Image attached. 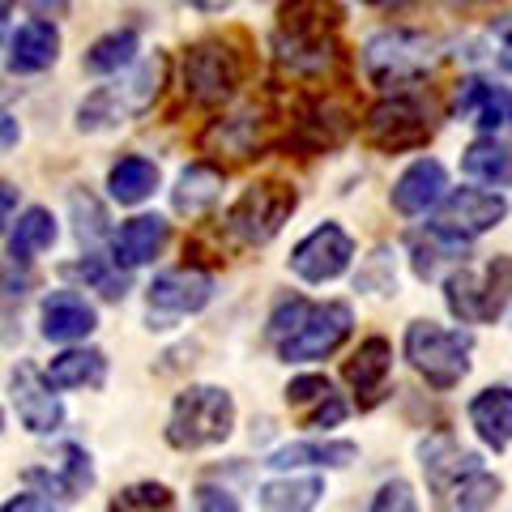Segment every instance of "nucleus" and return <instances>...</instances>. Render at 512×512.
<instances>
[{
    "label": "nucleus",
    "instance_id": "f257e3e1",
    "mask_svg": "<svg viewBox=\"0 0 512 512\" xmlns=\"http://www.w3.org/2000/svg\"><path fill=\"white\" fill-rule=\"evenodd\" d=\"M338 22L342 13L329 0H286L278 9L274 56L291 77H325L338 64Z\"/></svg>",
    "mask_w": 512,
    "mask_h": 512
},
{
    "label": "nucleus",
    "instance_id": "f03ea898",
    "mask_svg": "<svg viewBox=\"0 0 512 512\" xmlns=\"http://www.w3.org/2000/svg\"><path fill=\"white\" fill-rule=\"evenodd\" d=\"M444 303L461 325H487L512 303V256H491L483 265L461 261L444 278Z\"/></svg>",
    "mask_w": 512,
    "mask_h": 512
},
{
    "label": "nucleus",
    "instance_id": "7ed1b4c3",
    "mask_svg": "<svg viewBox=\"0 0 512 512\" xmlns=\"http://www.w3.org/2000/svg\"><path fill=\"white\" fill-rule=\"evenodd\" d=\"M235 431V402L218 384H192L175 397L171 419H167V444L180 453L214 448Z\"/></svg>",
    "mask_w": 512,
    "mask_h": 512
},
{
    "label": "nucleus",
    "instance_id": "20e7f679",
    "mask_svg": "<svg viewBox=\"0 0 512 512\" xmlns=\"http://www.w3.org/2000/svg\"><path fill=\"white\" fill-rule=\"evenodd\" d=\"M474 338L466 329H444L436 320H410L406 325V359L431 389H457L470 376Z\"/></svg>",
    "mask_w": 512,
    "mask_h": 512
},
{
    "label": "nucleus",
    "instance_id": "39448f33",
    "mask_svg": "<svg viewBox=\"0 0 512 512\" xmlns=\"http://www.w3.org/2000/svg\"><path fill=\"white\" fill-rule=\"evenodd\" d=\"M431 39L419 30H380V35L367 39L363 47V73L372 77L380 90H397L410 86L431 69Z\"/></svg>",
    "mask_w": 512,
    "mask_h": 512
},
{
    "label": "nucleus",
    "instance_id": "423d86ee",
    "mask_svg": "<svg viewBox=\"0 0 512 512\" xmlns=\"http://www.w3.org/2000/svg\"><path fill=\"white\" fill-rule=\"evenodd\" d=\"M295 205H299V192L291 184H278V180L252 184V188L239 192V201L227 210V231L239 239V244L261 248L286 227V218L295 214Z\"/></svg>",
    "mask_w": 512,
    "mask_h": 512
},
{
    "label": "nucleus",
    "instance_id": "0eeeda50",
    "mask_svg": "<svg viewBox=\"0 0 512 512\" xmlns=\"http://www.w3.org/2000/svg\"><path fill=\"white\" fill-rule=\"evenodd\" d=\"M244 82V60L222 39H201L184 52V94L197 107H222Z\"/></svg>",
    "mask_w": 512,
    "mask_h": 512
},
{
    "label": "nucleus",
    "instance_id": "6e6552de",
    "mask_svg": "<svg viewBox=\"0 0 512 512\" xmlns=\"http://www.w3.org/2000/svg\"><path fill=\"white\" fill-rule=\"evenodd\" d=\"M214 295V278L201 269H167L146 286L150 329H175L184 316H197Z\"/></svg>",
    "mask_w": 512,
    "mask_h": 512
},
{
    "label": "nucleus",
    "instance_id": "1a4fd4ad",
    "mask_svg": "<svg viewBox=\"0 0 512 512\" xmlns=\"http://www.w3.org/2000/svg\"><path fill=\"white\" fill-rule=\"evenodd\" d=\"M350 329H355V312H350V303H342V299L312 303L308 320H303L291 338L278 346V355L286 363H316V359L333 355V350L350 338Z\"/></svg>",
    "mask_w": 512,
    "mask_h": 512
},
{
    "label": "nucleus",
    "instance_id": "9d476101",
    "mask_svg": "<svg viewBox=\"0 0 512 512\" xmlns=\"http://www.w3.org/2000/svg\"><path fill=\"white\" fill-rule=\"evenodd\" d=\"M350 261H355V239H350L338 222H325V227H316L312 235H303L295 244L291 274L308 286H320V282L342 278Z\"/></svg>",
    "mask_w": 512,
    "mask_h": 512
},
{
    "label": "nucleus",
    "instance_id": "9b49d317",
    "mask_svg": "<svg viewBox=\"0 0 512 512\" xmlns=\"http://www.w3.org/2000/svg\"><path fill=\"white\" fill-rule=\"evenodd\" d=\"M363 141L384 154H402V150H423L431 141V124L410 99H384L367 111L363 120Z\"/></svg>",
    "mask_w": 512,
    "mask_h": 512
},
{
    "label": "nucleus",
    "instance_id": "f8f14e48",
    "mask_svg": "<svg viewBox=\"0 0 512 512\" xmlns=\"http://www.w3.org/2000/svg\"><path fill=\"white\" fill-rule=\"evenodd\" d=\"M508 218V201L500 192H487V188H453L444 192L440 201V214H436V227L448 235H461V239H474V235H487L491 227H500Z\"/></svg>",
    "mask_w": 512,
    "mask_h": 512
},
{
    "label": "nucleus",
    "instance_id": "ddd939ff",
    "mask_svg": "<svg viewBox=\"0 0 512 512\" xmlns=\"http://www.w3.org/2000/svg\"><path fill=\"white\" fill-rule=\"evenodd\" d=\"M9 389H13V410H18V419L30 436H52L64 419V410L52 393V380L39 376L30 363H18L9 376Z\"/></svg>",
    "mask_w": 512,
    "mask_h": 512
},
{
    "label": "nucleus",
    "instance_id": "4468645a",
    "mask_svg": "<svg viewBox=\"0 0 512 512\" xmlns=\"http://www.w3.org/2000/svg\"><path fill=\"white\" fill-rule=\"evenodd\" d=\"M444 192H448L444 163H436V158H414V163L397 175L389 201H393V210L402 218H423L444 201Z\"/></svg>",
    "mask_w": 512,
    "mask_h": 512
},
{
    "label": "nucleus",
    "instance_id": "2eb2a0df",
    "mask_svg": "<svg viewBox=\"0 0 512 512\" xmlns=\"http://www.w3.org/2000/svg\"><path fill=\"white\" fill-rule=\"evenodd\" d=\"M350 111H342L338 103H329V99H308L299 111V120H295V133L286 137V146H299V150H308V154H320V150H333V146H342V141L350 137Z\"/></svg>",
    "mask_w": 512,
    "mask_h": 512
},
{
    "label": "nucleus",
    "instance_id": "dca6fc26",
    "mask_svg": "<svg viewBox=\"0 0 512 512\" xmlns=\"http://www.w3.org/2000/svg\"><path fill=\"white\" fill-rule=\"evenodd\" d=\"M419 466L427 474V487L436 495H448L461 483V478L483 466V461H478L474 453H466V448L448 436V431H436V436H427L419 444Z\"/></svg>",
    "mask_w": 512,
    "mask_h": 512
},
{
    "label": "nucleus",
    "instance_id": "f3484780",
    "mask_svg": "<svg viewBox=\"0 0 512 512\" xmlns=\"http://www.w3.org/2000/svg\"><path fill=\"white\" fill-rule=\"evenodd\" d=\"M39 320H43L47 342H82L94 333V325H99V312H94L77 291H52L43 299Z\"/></svg>",
    "mask_w": 512,
    "mask_h": 512
},
{
    "label": "nucleus",
    "instance_id": "a211bd4d",
    "mask_svg": "<svg viewBox=\"0 0 512 512\" xmlns=\"http://www.w3.org/2000/svg\"><path fill=\"white\" fill-rule=\"evenodd\" d=\"M167 218H158V214H137V218H128L124 227L116 231V239H111V252H116V261L124 269H137V265H146L154 261L158 252L167 248Z\"/></svg>",
    "mask_w": 512,
    "mask_h": 512
},
{
    "label": "nucleus",
    "instance_id": "6ab92c4d",
    "mask_svg": "<svg viewBox=\"0 0 512 512\" xmlns=\"http://www.w3.org/2000/svg\"><path fill=\"white\" fill-rule=\"evenodd\" d=\"M470 427L478 431V440L495 453H504L512 444V389L508 384H491L470 402Z\"/></svg>",
    "mask_w": 512,
    "mask_h": 512
},
{
    "label": "nucleus",
    "instance_id": "aec40b11",
    "mask_svg": "<svg viewBox=\"0 0 512 512\" xmlns=\"http://www.w3.org/2000/svg\"><path fill=\"white\" fill-rule=\"evenodd\" d=\"M60 56V30L52 22H26L9 39V69L13 73H43Z\"/></svg>",
    "mask_w": 512,
    "mask_h": 512
},
{
    "label": "nucleus",
    "instance_id": "412c9836",
    "mask_svg": "<svg viewBox=\"0 0 512 512\" xmlns=\"http://www.w3.org/2000/svg\"><path fill=\"white\" fill-rule=\"evenodd\" d=\"M389 372H393V346L384 338L359 342V350L346 359V384L363 397V402H376L384 380H389Z\"/></svg>",
    "mask_w": 512,
    "mask_h": 512
},
{
    "label": "nucleus",
    "instance_id": "4be33fe9",
    "mask_svg": "<svg viewBox=\"0 0 512 512\" xmlns=\"http://www.w3.org/2000/svg\"><path fill=\"white\" fill-rule=\"evenodd\" d=\"M466 244L470 239L440 231L436 222L427 227V235H410V261H414V278L419 282H436L440 265H461L466 261Z\"/></svg>",
    "mask_w": 512,
    "mask_h": 512
},
{
    "label": "nucleus",
    "instance_id": "5701e85b",
    "mask_svg": "<svg viewBox=\"0 0 512 512\" xmlns=\"http://www.w3.org/2000/svg\"><path fill=\"white\" fill-rule=\"evenodd\" d=\"M359 457V444L350 440H299V444H286L278 448L265 466L274 470H299V466H329V470H342Z\"/></svg>",
    "mask_w": 512,
    "mask_h": 512
},
{
    "label": "nucleus",
    "instance_id": "b1692460",
    "mask_svg": "<svg viewBox=\"0 0 512 512\" xmlns=\"http://www.w3.org/2000/svg\"><path fill=\"white\" fill-rule=\"evenodd\" d=\"M52 380V389H99L107 380V355L103 350H64V355L52 359V367L43 372Z\"/></svg>",
    "mask_w": 512,
    "mask_h": 512
},
{
    "label": "nucleus",
    "instance_id": "393cba45",
    "mask_svg": "<svg viewBox=\"0 0 512 512\" xmlns=\"http://www.w3.org/2000/svg\"><path fill=\"white\" fill-rule=\"evenodd\" d=\"M461 171L487 188H512V146L495 137H478L461 154Z\"/></svg>",
    "mask_w": 512,
    "mask_h": 512
},
{
    "label": "nucleus",
    "instance_id": "a878e982",
    "mask_svg": "<svg viewBox=\"0 0 512 512\" xmlns=\"http://www.w3.org/2000/svg\"><path fill=\"white\" fill-rule=\"evenodd\" d=\"M218 192H222V171L210 167V163H192V167L180 171V180H175L171 205H175V214L197 218L218 201Z\"/></svg>",
    "mask_w": 512,
    "mask_h": 512
},
{
    "label": "nucleus",
    "instance_id": "bb28decb",
    "mask_svg": "<svg viewBox=\"0 0 512 512\" xmlns=\"http://www.w3.org/2000/svg\"><path fill=\"white\" fill-rule=\"evenodd\" d=\"M163 82H167V60L154 56V60H141L124 86H111V94H116V103L124 111V120L146 116V111L154 107V99H158V90H163Z\"/></svg>",
    "mask_w": 512,
    "mask_h": 512
},
{
    "label": "nucleus",
    "instance_id": "cd10ccee",
    "mask_svg": "<svg viewBox=\"0 0 512 512\" xmlns=\"http://www.w3.org/2000/svg\"><path fill=\"white\" fill-rule=\"evenodd\" d=\"M56 239H60V227H56L52 210H43V205H30V210L18 218V227L9 231V256H13V265L35 261V256L52 248Z\"/></svg>",
    "mask_w": 512,
    "mask_h": 512
},
{
    "label": "nucleus",
    "instance_id": "c85d7f7f",
    "mask_svg": "<svg viewBox=\"0 0 512 512\" xmlns=\"http://www.w3.org/2000/svg\"><path fill=\"white\" fill-rule=\"evenodd\" d=\"M154 188H158V167L141 154H128L107 171V192H111V201H120V205L150 201Z\"/></svg>",
    "mask_w": 512,
    "mask_h": 512
},
{
    "label": "nucleus",
    "instance_id": "c756f323",
    "mask_svg": "<svg viewBox=\"0 0 512 512\" xmlns=\"http://www.w3.org/2000/svg\"><path fill=\"white\" fill-rule=\"evenodd\" d=\"M261 146V120L252 116H231V120H214L210 128L201 133V150H218V154H235V158H248Z\"/></svg>",
    "mask_w": 512,
    "mask_h": 512
},
{
    "label": "nucleus",
    "instance_id": "7c9ffc66",
    "mask_svg": "<svg viewBox=\"0 0 512 512\" xmlns=\"http://www.w3.org/2000/svg\"><path fill=\"white\" fill-rule=\"evenodd\" d=\"M26 478H43L47 491H56L64 495V500H77L90 483H94V466H90V453L82 444H64V453H60V466L56 474H43V470H30Z\"/></svg>",
    "mask_w": 512,
    "mask_h": 512
},
{
    "label": "nucleus",
    "instance_id": "2f4dec72",
    "mask_svg": "<svg viewBox=\"0 0 512 512\" xmlns=\"http://www.w3.org/2000/svg\"><path fill=\"white\" fill-rule=\"evenodd\" d=\"M457 120H470L478 128H487V133H495V128L504 124L500 90L487 86V82H478V77H470V82L461 86V94H457Z\"/></svg>",
    "mask_w": 512,
    "mask_h": 512
},
{
    "label": "nucleus",
    "instance_id": "473e14b6",
    "mask_svg": "<svg viewBox=\"0 0 512 512\" xmlns=\"http://www.w3.org/2000/svg\"><path fill=\"white\" fill-rule=\"evenodd\" d=\"M137 60V30H111V35L94 39L86 52V73H120Z\"/></svg>",
    "mask_w": 512,
    "mask_h": 512
},
{
    "label": "nucleus",
    "instance_id": "72a5a7b5",
    "mask_svg": "<svg viewBox=\"0 0 512 512\" xmlns=\"http://www.w3.org/2000/svg\"><path fill=\"white\" fill-rule=\"evenodd\" d=\"M256 495H261V508L269 512H303L325 495V483L320 478H282V483H265Z\"/></svg>",
    "mask_w": 512,
    "mask_h": 512
},
{
    "label": "nucleus",
    "instance_id": "f704fd0d",
    "mask_svg": "<svg viewBox=\"0 0 512 512\" xmlns=\"http://www.w3.org/2000/svg\"><path fill=\"white\" fill-rule=\"evenodd\" d=\"M500 491H504L500 478L478 466L474 474H466L453 491H448V504H453V508H491L495 500H500Z\"/></svg>",
    "mask_w": 512,
    "mask_h": 512
},
{
    "label": "nucleus",
    "instance_id": "c9c22d12",
    "mask_svg": "<svg viewBox=\"0 0 512 512\" xmlns=\"http://www.w3.org/2000/svg\"><path fill=\"white\" fill-rule=\"evenodd\" d=\"M359 291H372V295H393L397 291V265H393V252L389 248H376L367 256V265L359 269L355 278Z\"/></svg>",
    "mask_w": 512,
    "mask_h": 512
},
{
    "label": "nucleus",
    "instance_id": "e433bc0d",
    "mask_svg": "<svg viewBox=\"0 0 512 512\" xmlns=\"http://www.w3.org/2000/svg\"><path fill=\"white\" fill-rule=\"evenodd\" d=\"M111 508H124V512H146V508H175V495L171 487L163 483H133V487H124L116 500H111Z\"/></svg>",
    "mask_w": 512,
    "mask_h": 512
},
{
    "label": "nucleus",
    "instance_id": "4c0bfd02",
    "mask_svg": "<svg viewBox=\"0 0 512 512\" xmlns=\"http://www.w3.org/2000/svg\"><path fill=\"white\" fill-rule=\"evenodd\" d=\"M77 274H82L86 282H94L99 291L107 295V299H124V291H128V274L120 269V261H103V256H86L82 265H77Z\"/></svg>",
    "mask_w": 512,
    "mask_h": 512
},
{
    "label": "nucleus",
    "instance_id": "58836bf2",
    "mask_svg": "<svg viewBox=\"0 0 512 512\" xmlns=\"http://www.w3.org/2000/svg\"><path fill=\"white\" fill-rule=\"evenodd\" d=\"M73 218H77V239H82V244L94 248L107 235V214H103V205L94 201V197L73 192Z\"/></svg>",
    "mask_w": 512,
    "mask_h": 512
},
{
    "label": "nucleus",
    "instance_id": "ea45409f",
    "mask_svg": "<svg viewBox=\"0 0 512 512\" xmlns=\"http://www.w3.org/2000/svg\"><path fill=\"white\" fill-rule=\"evenodd\" d=\"M308 312H312V303H308V299H286V303H278V312L269 316V329H265V333H269V342L282 346V342L303 325V320H308Z\"/></svg>",
    "mask_w": 512,
    "mask_h": 512
},
{
    "label": "nucleus",
    "instance_id": "a19ab883",
    "mask_svg": "<svg viewBox=\"0 0 512 512\" xmlns=\"http://www.w3.org/2000/svg\"><path fill=\"white\" fill-rule=\"evenodd\" d=\"M325 393H333L329 376H295L291 384H286V402L291 406H308V402H320Z\"/></svg>",
    "mask_w": 512,
    "mask_h": 512
},
{
    "label": "nucleus",
    "instance_id": "79ce46f5",
    "mask_svg": "<svg viewBox=\"0 0 512 512\" xmlns=\"http://www.w3.org/2000/svg\"><path fill=\"white\" fill-rule=\"evenodd\" d=\"M346 419V402L338 393H325L316 402V410L308 414V419H303V427H312V431H329V427H338Z\"/></svg>",
    "mask_w": 512,
    "mask_h": 512
},
{
    "label": "nucleus",
    "instance_id": "37998d69",
    "mask_svg": "<svg viewBox=\"0 0 512 512\" xmlns=\"http://www.w3.org/2000/svg\"><path fill=\"white\" fill-rule=\"evenodd\" d=\"M389 508L414 512V508H419V500L410 495V487H406V483H384V487L376 491V500H372V512H389Z\"/></svg>",
    "mask_w": 512,
    "mask_h": 512
},
{
    "label": "nucleus",
    "instance_id": "c03bdc74",
    "mask_svg": "<svg viewBox=\"0 0 512 512\" xmlns=\"http://www.w3.org/2000/svg\"><path fill=\"white\" fill-rule=\"evenodd\" d=\"M197 504L201 508H227V512H235L239 508V500H235V495L227 491V487H210V483H205V487H197Z\"/></svg>",
    "mask_w": 512,
    "mask_h": 512
},
{
    "label": "nucleus",
    "instance_id": "a18cd8bd",
    "mask_svg": "<svg viewBox=\"0 0 512 512\" xmlns=\"http://www.w3.org/2000/svg\"><path fill=\"white\" fill-rule=\"evenodd\" d=\"M22 141V128H18V116L9 107H0V150H13Z\"/></svg>",
    "mask_w": 512,
    "mask_h": 512
},
{
    "label": "nucleus",
    "instance_id": "49530a36",
    "mask_svg": "<svg viewBox=\"0 0 512 512\" xmlns=\"http://www.w3.org/2000/svg\"><path fill=\"white\" fill-rule=\"evenodd\" d=\"M13 214H18V188H13L9 180H0V235H5Z\"/></svg>",
    "mask_w": 512,
    "mask_h": 512
},
{
    "label": "nucleus",
    "instance_id": "de8ad7c7",
    "mask_svg": "<svg viewBox=\"0 0 512 512\" xmlns=\"http://www.w3.org/2000/svg\"><path fill=\"white\" fill-rule=\"evenodd\" d=\"M18 508H43V512H52V495H13V500H5V512H18Z\"/></svg>",
    "mask_w": 512,
    "mask_h": 512
},
{
    "label": "nucleus",
    "instance_id": "09e8293b",
    "mask_svg": "<svg viewBox=\"0 0 512 512\" xmlns=\"http://www.w3.org/2000/svg\"><path fill=\"white\" fill-rule=\"evenodd\" d=\"M30 13H39V18H64L69 13V0H26Z\"/></svg>",
    "mask_w": 512,
    "mask_h": 512
},
{
    "label": "nucleus",
    "instance_id": "8fccbe9b",
    "mask_svg": "<svg viewBox=\"0 0 512 512\" xmlns=\"http://www.w3.org/2000/svg\"><path fill=\"white\" fill-rule=\"evenodd\" d=\"M495 64H500V69L512 77V26L500 35V52H495Z\"/></svg>",
    "mask_w": 512,
    "mask_h": 512
},
{
    "label": "nucleus",
    "instance_id": "3c124183",
    "mask_svg": "<svg viewBox=\"0 0 512 512\" xmlns=\"http://www.w3.org/2000/svg\"><path fill=\"white\" fill-rule=\"evenodd\" d=\"M188 9H197V13H227L235 0H184Z\"/></svg>",
    "mask_w": 512,
    "mask_h": 512
},
{
    "label": "nucleus",
    "instance_id": "603ef678",
    "mask_svg": "<svg viewBox=\"0 0 512 512\" xmlns=\"http://www.w3.org/2000/svg\"><path fill=\"white\" fill-rule=\"evenodd\" d=\"M18 5V0H0V26H5V18H9V9Z\"/></svg>",
    "mask_w": 512,
    "mask_h": 512
},
{
    "label": "nucleus",
    "instance_id": "864d4df0",
    "mask_svg": "<svg viewBox=\"0 0 512 512\" xmlns=\"http://www.w3.org/2000/svg\"><path fill=\"white\" fill-rule=\"evenodd\" d=\"M363 5H376V0H363Z\"/></svg>",
    "mask_w": 512,
    "mask_h": 512
},
{
    "label": "nucleus",
    "instance_id": "5fc2aeb1",
    "mask_svg": "<svg viewBox=\"0 0 512 512\" xmlns=\"http://www.w3.org/2000/svg\"><path fill=\"white\" fill-rule=\"evenodd\" d=\"M0 427H5V414H0Z\"/></svg>",
    "mask_w": 512,
    "mask_h": 512
},
{
    "label": "nucleus",
    "instance_id": "6e6d98bb",
    "mask_svg": "<svg viewBox=\"0 0 512 512\" xmlns=\"http://www.w3.org/2000/svg\"><path fill=\"white\" fill-rule=\"evenodd\" d=\"M508 111H512V103H508Z\"/></svg>",
    "mask_w": 512,
    "mask_h": 512
}]
</instances>
